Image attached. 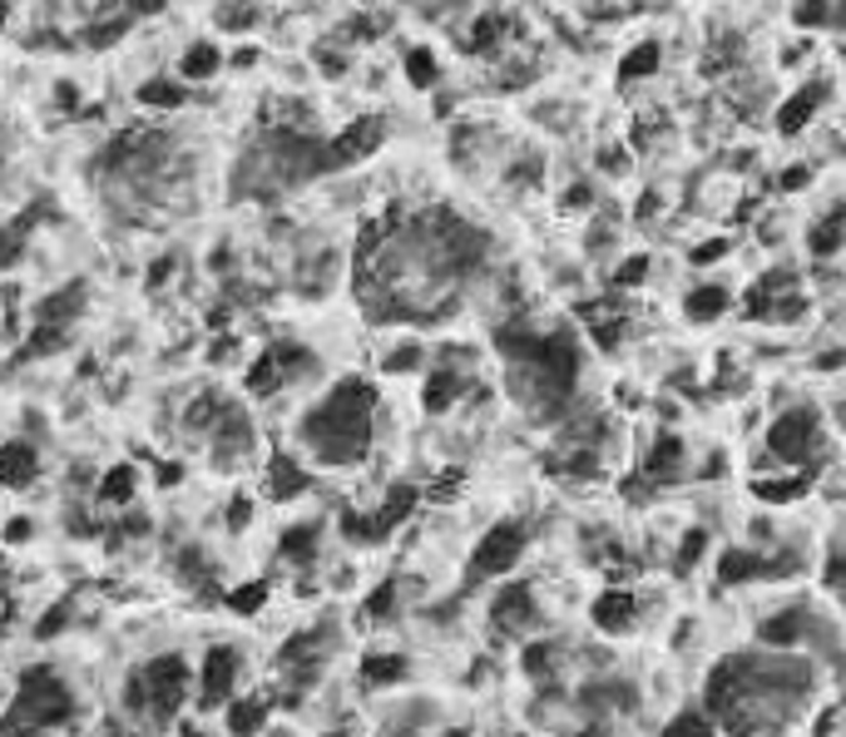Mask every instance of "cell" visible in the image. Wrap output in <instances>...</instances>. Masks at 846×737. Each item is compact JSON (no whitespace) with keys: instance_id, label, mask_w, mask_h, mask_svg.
Instances as JSON below:
<instances>
[{"instance_id":"7a4b0ae2","label":"cell","mask_w":846,"mask_h":737,"mask_svg":"<svg viewBox=\"0 0 846 737\" xmlns=\"http://www.w3.org/2000/svg\"><path fill=\"white\" fill-rule=\"evenodd\" d=\"M376 426H382V401H376L372 382L347 376L322 401L307 407L298 440L307 450V460H317L322 471H352V466H362L372 456Z\"/></svg>"},{"instance_id":"4316f807","label":"cell","mask_w":846,"mask_h":737,"mask_svg":"<svg viewBox=\"0 0 846 737\" xmlns=\"http://www.w3.org/2000/svg\"><path fill=\"white\" fill-rule=\"evenodd\" d=\"M11 5H15V0H0V21H5V15H11Z\"/></svg>"},{"instance_id":"ffe728a7","label":"cell","mask_w":846,"mask_h":737,"mask_svg":"<svg viewBox=\"0 0 846 737\" xmlns=\"http://www.w3.org/2000/svg\"><path fill=\"white\" fill-rule=\"evenodd\" d=\"M421 366H426V347L421 342H401V347H391V352L382 357V372H391V376L421 372Z\"/></svg>"},{"instance_id":"8fae6325","label":"cell","mask_w":846,"mask_h":737,"mask_svg":"<svg viewBox=\"0 0 846 737\" xmlns=\"http://www.w3.org/2000/svg\"><path fill=\"white\" fill-rule=\"evenodd\" d=\"M263 491H268V500H298L312 491V471L292 456H273L263 466Z\"/></svg>"},{"instance_id":"44dd1931","label":"cell","mask_w":846,"mask_h":737,"mask_svg":"<svg viewBox=\"0 0 846 737\" xmlns=\"http://www.w3.org/2000/svg\"><path fill=\"white\" fill-rule=\"evenodd\" d=\"M218 64H223V55H218V45H189V55H183V75L189 80H208L218 75Z\"/></svg>"},{"instance_id":"7402d4cb","label":"cell","mask_w":846,"mask_h":737,"mask_svg":"<svg viewBox=\"0 0 846 737\" xmlns=\"http://www.w3.org/2000/svg\"><path fill=\"white\" fill-rule=\"evenodd\" d=\"M140 99L149 109H179L183 105V85H173V80H149V85L140 89Z\"/></svg>"},{"instance_id":"9c48e42d","label":"cell","mask_w":846,"mask_h":737,"mask_svg":"<svg viewBox=\"0 0 846 737\" xmlns=\"http://www.w3.org/2000/svg\"><path fill=\"white\" fill-rule=\"evenodd\" d=\"M382 144V119H362V124H347L337 140H327V169H347V164L366 159V154Z\"/></svg>"},{"instance_id":"cb8c5ba5","label":"cell","mask_w":846,"mask_h":737,"mask_svg":"<svg viewBox=\"0 0 846 737\" xmlns=\"http://www.w3.org/2000/svg\"><path fill=\"white\" fill-rule=\"evenodd\" d=\"M407 75L416 80L421 89H426L431 80H436V64H431V55H426V50H411V60H407Z\"/></svg>"},{"instance_id":"ba28073f","label":"cell","mask_w":846,"mask_h":737,"mask_svg":"<svg viewBox=\"0 0 846 737\" xmlns=\"http://www.w3.org/2000/svg\"><path fill=\"white\" fill-rule=\"evenodd\" d=\"M491 624L500 633H515V639H525L530 629L540 624V599L525 579H505L491 599Z\"/></svg>"},{"instance_id":"277c9868","label":"cell","mask_w":846,"mask_h":737,"mask_svg":"<svg viewBox=\"0 0 846 737\" xmlns=\"http://www.w3.org/2000/svg\"><path fill=\"white\" fill-rule=\"evenodd\" d=\"M189 708H193V663L183 653H159V659L140 663L124 678V713L134 723L169 733Z\"/></svg>"},{"instance_id":"d6986e66","label":"cell","mask_w":846,"mask_h":737,"mask_svg":"<svg viewBox=\"0 0 846 737\" xmlns=\"http://www.w3.org/2000/svg\"><path fill=\"white\" fill-rule=\"evenodd\" d=\"M658 737H723V733H718V723L708 717V708H684V713L668 717Z\"/></svg>"},{"instance_id":"4fadbf2b","label":"cell","mask_w":846,"mask_h":737,"mask_svg":"<svg viewBox=\"0 0 846 737\" xmlns=\"http://www.w3.org/2000/svg\"><path fill=\"white\" fill-rule=\"evenodd\" d=\"M40 475V450L31 440H5L0 446V491H25Z\"/></svg>"},{"instance_id":"6da1fadb","label":"cell","mask_w":846,"mask_h":737,"mask_svg":"<svg viewBox=\"0 0 846 737\" xmlns=\"http://www.w3.org/2000/svg\"><path fill=\"white\" fill-rule=\"evenodd\" d=\"M817 659L802 649H748L723 659L703 688V708L723 737H787L817 693Z\"/></svg>"},{"instance_id":"ac0fdd59","label":"cell","mask_w":846,"mask_h":737,"mask_svg":"<svg viewBox=\"0 0 846 737\" xmlns=\"http://www.w3.org/2000/svg\"><path fill=\"white\" fill-rule=\"evenodd\" d=\"M411 668H407V659L401 653H372V659L362 663V684L366 688H391V684H401Z\"/></svg>"},{"instance_id":"30bf717a","label":"cell","mask_w":846,"mask_h":737,"mask_svg":"<svg viewBox=\"0 0 846 737\" xmlns=\"http://www.w3.org/2000/svg\"><path fill=\"white\" fill-rule=\"evenodd\" d=\"M218 713H223V733L228 737H263L268 733V723H273V703L268 698H228L223 708H218Z\"/></svg>"},{"instance_id":"7c38bea8","label":"cell","mask_w":846,"mask_h":737,"mask_svg":"<svg viewBox=\"0 0 846 737\" xmlns=\"http://www.w3.org/2000/svg\"><path fill=\"white\" fill-rule=\"evenodd\" d=\"M733 302H738V292H733L728 282L703 278V282H693V288H688L684 317H688V322H718L723 312H733Z\"/></svg>"},{"instance_id":"3957f363","label":"cell","mask_w":846,"mask_h":737,"mask_svg":"<svg viewBox=\"0 0 846 737\" xmlns=\"http://www.w3.org/2000/svg\"><path fill=\"white\" fill-rule=\"evenodd\" d=\"M80 693L55 663H31L15 678L5 713H0V737H55L64 727H75Z\"/></svg>"},{"instance_id":"5b68a950","label":"cell","mask_w":846,"mask_h":737,"mask_svg":"<svg viewBox=\"0 0 846 737\" xmlns=\"http://www.w3.org/2000/svg\"><path fill=\"white\" fill-rule=\"evenodd\" d=\"M768 460L772 471H812V460L826 456V421L817 407H787L768 421Z\"/></svg>"},{"instance_id":"484cf974","label":"cell","mask_w":846,"mask_h":737,"mask_svg":"<svg viewBox=\"0 0 846 737\" xmlns=\"http://www.w3.org/2000/svg\"><path fill=\"white\" fill-rule=\"evenodd\" d=\"M31 540V520H11L5 524V545H25Z\"/></svg>"},{"instance_id":"603a6c76","label":"cell","mask_w":846,"mask_h":737,"mask_svg":"<svg viewBox=\"0 0 846 737\" xmlns=\"http://www.w3.org/2000/svg\"><path fill=\"white\" fill-rule=\"evenodd\" d=\"M268 604V584H243V589H228V609L233 614H257Z\"/></svg>"},{"instance_id":"83f0119b","label":"cell","mask_w":846,"mask_h":737,"mask_svg":"<svg viewBox=\"0 0 846 737\" xmlns=\"http://www.w3.org/2000/svg\"><path fill=\"white\" fill-rule=\"evenodd\" d=\"M0 599H5V565H0Z\"/></svg>"},{"instance_id":"2e32d148","label":"cell","mask_w":846,"mask_h":737,"mask_svg":"<svg viewBox=\"0 0 846 737\" xmlns=\"http://www.w3.org/2000/svg\"><path fill=\"white\" fill-rule=\"evenodd\" d=\"M134 495H140V471H134L129 460H119V466H109V471L99 475V491H95L99 505H109V510L119 505V510H124Z\"/></svg>"},{"instance_id":"9a60e30c","label":"cell","mask_w":846,"mask_h":737,"mask_svg":"<svg viewBox=\"0 0 846 737\" xmlns=\"http://www.w3.org/2000/svg\"><path fill=\"white\" fill-rule=\"evenodd\" d=\"M633 619H639V599H633L629 589H604V594L594 599V624H600L604 633L633 629Z\"/></svg>"},{"instance_id":"5bb4252c","label":"cell","mask_w":846,"mask_h":737,"mask_svg":"<svg viewBox=\"0 0 846 737\" xmlns=\"http://www.w3.org/2000/svg\"><path fill=\"white\" fill-rule=\"evenodd\" d=\"M684 466H688L684 436H658L654 446L643 450V475H649V481H678Z\"/></svg>"},{"instance_id":"d4e9b609","label":"cell","mask_w":846,"mask_h":737,"mask_svg":"<svg viewBox=\"0 0 846 737\" xmlns=\"http://www.w3.org/2000/svg\"><path fill=\"white\" fill-rule=\"evenodd\" d=\"M247 520H253V505H247V500H233V505H228V524H233V530H243Z\"/></svg>"},{"instance_id":"52a82bcc","label":"cell","mask_w":846,"mask_h":737,"mask_svg":"<svg viewBox=\"0 0 846 737\" xmlns=\"http://www.w3.org/2000/svg\"><path fill=\"white\" fill-rule=\"evenodd\" d=\"M238 678H243V659H238V649H228V643L204 649V659L193 663V708L218 713L228 698H238Z\"/></svg>"},{"instance_id":"e0dca14e","label":"cell","mask_w":846,"mask_h":737,"mask_svg":"<svg viewBox=\"0 0 846 737\" xmlns=\"http://www.w3.org/2000/svg\"><path fill=\"white\" fill-rule=\"evenodd\" d=\"M317 545H322V524H292L288 534H282L278 555L288 559V565H317Z\"/></svg>"},{"instance_id":"8992f818","label":"cell","mask_w":846,"mask_h":737,"mask_svg":"<svg viewBox=\"0 0 846 737\" xmlns=\"http://www.w3.org/2000/svg\"><path fill=\"white\" fill-rule=\"evenodd\" d=\"M530 549V530L520 520H500L481 534V545L471 549V584H491V579H510L515 565Z\"/></svg>"}]
</instances>
